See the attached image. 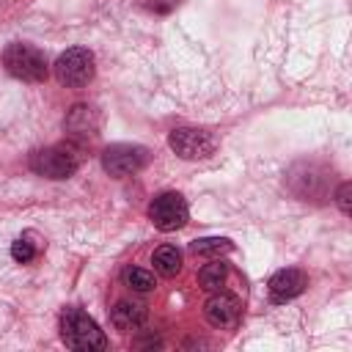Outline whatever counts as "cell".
<instances>
[{"mask_svg":"<svg viewBox=\"0 0 352 352\" xmlns=\"http://www.w3.org/2000/svg\"><path fill=\"white\" fill-rule=\"evenodd\" d=\"M305 275L294 267H286V270H278L272 278H270V297L272 302H286V300H294L297 294H302L305 289Z\"/></svg>","mask_w":352,"mask_h":352,"instance_id":"9c48e42d","label":"cell"},{"mask_svg":"<svg viewBox=\"0 0 352 352\" xmlns=\"http://www.w3.org/2000/svg\"><path fill=\"white\" fill-rule=\"evenodd\" d=\"M239 300L234 294H226L223 289L220 292H212V297L206 300L204 305V316L212 327H220V330H228V327H236L239 322Z\"/></svg>","mask_w":352,"mask_h":352,"instance_id":"ba28073f","label":"cell"},{"mask_svg":"<svg viewBox=\"0 0 352 352\" xmlns=\"http://www.w3.org/2000/svg\"><path fill=\"white\" fill-rule=\"evenodd\" d=\"M173 154H179L182 160H206L212 151H214V138L204 129H192V126H182V129H173L170 138H168Z\"/></svg>","mask_w":352,"mask_h":352,"instance_id":"52a82bcc","label":"cell"},{"mask_svg":"<svg viewBox=\"0 0 352 352\" xmlns=\"http://www.w3.org/2000/svg\"><path fill=\"white\" fill-rule=\"evenodd\" d=\"M52 69H55L58 82L66 85V88L88 85V82L94 80V72H96V66H94V52L85 50V47H72V50H66V52L58 55V60H55Z\"/></svg>","mask_w":352,"mask_h":352,"instance_id":"277c9868","label":"cell"},{"mask_svg":"<svg viewBox=\"0 0 352 352\" xmlns=\"http://www.w3.org/2000/svg\"><path fill=\"white\" fill-rule=\"evenodd\" d=\"M3 63L8 74H14L22 82H44L50 77L47 58L30 44H8L3 52Z\"/></svg>","mask_w":352,"mask_h":352,"instance_id":"3957f363","label":"cell"},{"mask_svg":"<svg viewBox=\"0 0 352 352\" xmlns=\"http://www.w3.org/2000/svg\"><path fill=\"white\" fill-rule=\"evenodd\" d=\"M146 319V308L140 302H129V300H121L116 302L113 308V324L118 330H138Z\"/></svg>","mask_w":352,"mask_h":352,"instance_id":"8fae6325","label":"cell"},{"mask_svg":"<svg viewBox=\"0 0 352 352\" xmlns=\"http://www.w3.org/2000/svg\"><path fill=\"white\" fill-rule=\"evenodd\" d=\"M234 245H231V239H226V236H204V239H195V242H190V250L195 253V256H217V253H228Z\"/></svg>","mask_w":352,"mask_h":352,"instance_id":"5bb4252c","label":"cell"},{"mask_svg":"<svg viewBox=\"0 0 352 352\" xmlns=\"http://www.w3.org/2000/svg\"><path fill=\"white\" fill-rule=\"evenodd\" d=\"M148 220L160 231H179L187 223V201L179 192H160L148 204Z\"/></svg>","mask_w":352,"mask_h":352,"instance_id":"8992f818","label":"cell"},{"mask_svg":"<svg viewBox=\"0 0 352 352\" xmlns=\"http://www.w3.org/2000/svg\"><path fill=\"white\" fill-rule=\"evenodd\" d=\"M96 126H99V118L88 104H74L66 116V129L72 135H96Z\"/></svg>","mask_w":352,"mask_h":352,"instance_id":"30bf717a","label":"cell"},{"mask_svg":"<svg viewBox=\"0 0 352 352\" xmlns=\"http://www.w3.org/2000/svg\"><path fill=\"white\" fill-rule=\"evenodd\" d=\"M226 278H228V267L223 261H212L198 272V283L204 292H220L226 286Z\"/></svg>","mask_w":352,"mask_h":352,"instance_id":"4fadbf2b","label":"cell"},{"mask_svg":"<svg viewBox=\"0 0 352 352\" xmlns=\"http://www.w3.org/2000/svg\"><path fill=\"white\" fill-rule=\"evenodd\" d=\"M80 162H82V154L74 143H58L30 157V168L47 179H69L80 168Z\"/></svg>","mask_w":352,"mask_h":352,"instance_id":"7a4b0ae2","label":"cell"},{"mask_svg":"<svg viewBox=\"0 0 352 352\" xmlns=\"http://www.w3.org/2000/svg\"><path fill=\"white\" fill-rule=\"evenodd\" d=\"M60 338L74 352H102L107 346L99 324L80 308H66L60 316Z\"/></svg>","mask_w":352,"mask_h":352,"instance_id":"6da1fadb","label":"cell"},{"mask_svg":"<svg viewBox=\"0 0 352 352\" xmlns=\"http://www.w3.org/2000/svg\"><path fill=\"white\" fill-rule=\"evenodd\" d=\"M124 280H126V286H132L135 292H151V289H154V275L146 272V270H140V267H129V270L124 272Z\"/></svg>","mask_w":352,"mask_h":352,"instance_id":"2e32d148","label":"cell"},{"mask_svg":"<svg viewBox=\"0 0 352 352\" xmlns=\"http://www.w3.org/2000/svg\"><path fill=\"white\" fill-rule=\"evenodd\" d=\"M36 253H38V245L33 242V236H30V234L19 236V239L11 245V256H14V261H19V264L33 261V258H36Z\"/></svg>","mask_w":352,"mask_h":352,"instance_id":"9a60e30c","label":"cell"},{"mask_svg":"<svg viewBox=\"0 0 352 352\" xmlns=\"http://www.w3.org/2000/svg\"><path fill=\"white\" fill-rule=\"evenodd\" d=\"M336 204H338V209H341L344 214L352 212V184H349V182H341V184H338V190H336Z\"/></svg>","mask_w":352,"mask_h":352,"instance_id":"e0dca14e","label":"cell"},{"mask_svg":"<svg viewBox=\"0 0 352 352\" xmlns=\"http://www.w3.org/2000/svg\"><path fill=\"white\" fill-rule=\"evenodd\" d=\"M154 270L165 278H173L179 270H182V253L173 248V245H162L154 250V258H151Z\"/></svg>","mask_w":352,"mask_h":352,"instance_id":"7c38bea8","label":"cell"},{"mask_svg":"<svg viewBox=\"0 0 352 352\" xmlns=\"http://www.w3.org/2000/svg\"><path fill=\"white\" fill-rule=\"evenodd\" d=\"M146 162H148V148L135 143H113L102 151V168L116 179L138 173L140 168H146Z\"/></svg>","mask_w":352,"mask_h":352,"instance_id":"5b68a950","label":"cell"}]
</instances>
